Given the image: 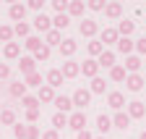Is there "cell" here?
Wrapping results in <instances>:
<instances>
[{
    "label": "cell",
    "instance_id": "6da1fadb",
    "mask_svg": "<svg viewBox=\"0 0 146 139\" xmlns=\"http://www.w3.org/2000/svg\"><path fill=\"white\" fill-rule=\"evenodd\" d=\"M70 100H73V108L86 110V105L91 102V92H89V89H84V87H78V89L70 95Z\"/></svg>",
    "mask_w": 146,
    "mask_h": 139
},
{
    "label": "cell",
    "instance_id": "7a4b0ae2",
    "mask_svg": "<svg viewBox=\"0 0 146 139\" xmlns=\"http://www.w3.org/2000/svg\"><path fill=\"white\" fill-rule=\"evenodd\" d=\"M68 129H73V131H84L86 129V113L84 110H73L70 115H68Z\"/></svg>",
    "mask_w": 146,
    "mask_h": 139
},
{
    "label": "cell",
    "instance_id": "3957f363",
    "mask_svg": "<svg viewBox=\"0 0 146 139\" xmlns=\"http://www.w3.org/2000/svg\"><path fill=\"white\" fill-rule=\"evenodd\" d=\"M143 87H146V81H143L141 74H128V76H125V89H128V92H141Z\"/></svg>",
    "mask_w": 146,
    "mask_h": 139
},
{
    "label": "cell",
    "instance_id": "277c9868",
    "mask_svg": "<svg viewBox=\"0 0 146 139\" xmlns=\"http://www.w3.org/2000/svg\"><path fill=\"white\" fill-rule=\"evenodd\" d=\"M117 40H120V34H117V29H115V26H107V29H102V37H99V42L104 45V50H107L110 45H117Z\"/></svg>",
    "mask_w": 146,
    "mask_h": 139
},
{
    "label": "cell",
    "instance_id": "5b68a950",
    "mask_svg": "<svg viewBox=\"0 0 146 139\" xmlns=\"http://www.w3.org/2000/svg\"><path fill=\"white\" fill-rule=\"evenodd\" d=\"M78 32H81V37L94 40V34L99 32V26H97V21H94V19H84V21L78 24Z\"/></svg>",
    "mask_w": 146,
    "mask_h": 139
},
{
    "label": "cell",
    "instance_id": "8992f818",
    "mask_svg": "<svg viewBox=\"0 0 146 139\" xmlns=\"http://www.w3.org/2000/svg\"><path fill=\"white\" fill-rule=\"evenodd\" d=\"M125 108H128L125 113L131 115V121H133V118H143V115H146V102H141V100H133V102H128Z\"/></svg>",
    "mask_w": 146,
    "mask_h": 139
},
{
    "label": "cell",
    "instance_id": "52a82bcc",
    "mask_svg": "<svg viewBox=\"0 0 146 139\" xmlns=\"http://www.w3.org/2000/svg\"><path fill=\"white\" fill-rule=\"evenodd\" d=\"M60 74H63V79H76V76L81 74V63H76V60H65L63 68H60Z\"/></svg>",
    "mask_w": 146,
    "mask_h": 139
},
{
    "label": "cell",
    "instance_id": "ba28073f",
    "mask_svg": "<svg viewBox=\"0 0 146 139\" xmlns=\"http://www.w3.org/2000/svg\"><path fill=\"white\" fill-rule=\"evenodd\" d=\"M63 74H60V68H50L47 71V76H44V84L47 87H52V89H58V87H63Z\"/></svg>",
    "mask_w": 146,
    "mask_h": 139
},
{
    "label": "cell",
    "instance_id": "9c48e42d",
    "mask_svg": "<svg viewBox=\"0 0 146 139\" xmlns=\"http://www.w3.org/2000/svg\"><path fill=\"white\" fill-rule=\"evenodd\" d=\"M81 74H84V76H89V79H97V76H99V63H97L94 58L84 60V63H81Z\"/></svg>",
    "mask_w": 146,
    "mask_h": 139
},
{
    "label": "cell",
    "instance_id": "30bf717a",
    "mask_svg": "<svg viewBox=\"0 0 146 139\" xmlns=\"http://www.w3.org/2000/svg\"><path fill=\"white\" fill-rule=\"evenodd\" d=\"M107 105L112 108V110H123V108L128 105V102H125V95H123V92H110V95H107Z\"/></svg>",
    "mask_w": 146,
    "mask_h": 139
},
{
    "label": "cell",
    "instance_id": "8fae6325",
    "mask_svg": "<svg viewBox=\"0 0 146 139\" xmlns=\"http://www.w3.org/2000/svg\"><path fill=\"white\" fill-rule=\"evenodd\" d=\"M115 47H117V53H120V55H125V58H128V55H133V50H136V42H133L131 37H120Z\"/></svg>",
    "mask_w": 146,
    "mask_h": 139
},
{
    "label": "cell",
    "instance_id": "7c38bea8",
    "mask_svg": "<svg viewBox=\"0 0 146 139\" xmlns=\"http://www.w3.org/2000/svg\"><path fill=\"white\" fill-rule=\"evenodd\" d=\"M55 108H58V113L70 115V110H73V100L65 97V95H55Z\"/></svg>",
    "mask_w": 146,
    "mask_h": 139
},
{
    "label": "cell",
    "instance_id": "4fadbf2b",
    "mask_svg": "<svg viewBox=\"0 0 146 139\" xmlns=\"http://www.w3.org/2000/svg\"><path fill=\"white\" fill-rule=\"evenodd\" d=\"M76 50H78V42H76V40L65 37V40L60 42V55H63V58H68V60L73 58V53H76Z\"/></svg>",
    "mask_w": 146,
    "mask_h": 139
},
{
    "label": "cell",
    "instance_id": "5bb4252c",
    "mask_svg": "<svg viewBox=\"0 0 146 139\" xmlns=\"http://www.w3.org/2000/svg\"><path fill=\"white\" fill-rule=\"evenodd\" d=\"M104 16H107L110 21H120L123 19V5L120 3H107L104 5Z\"/></svg>",
    "mask_w": 146,
    "mask_h": 139
},
{
    "label": "cell",
    "instance_id": "9a60e30c",
    "mask_svg": "<svg viewBox=\"0 0 146 139\" xmlns=\"http://www.w3.org/2000/svg\"><path fill=\"white\" fill-rule=\"evenodd\" d=\"M141 66H143V60H141L138 55H128V58H125V63H123L125 74H138V71H141Z\"/></svg>",
    "mask_w": 146,
    "mask_h": 139
},
{
    "label": "cell",
    "instance_id": "2e32d148",
    "mask_svg": "<svg viewBox=\"0 0 146 139\" xmlns=\"http://www.w3.org/2000/svg\"><path fill=\"white\" fill-rule=\"evenodd\" d=\"M115 29H117V34H120V37H131V34L136 32V21H131V19H120Z\"/></svg>",
    "mask_w": 146,
    "mask_h": 139
},
{
    "label": "cell",
    "instance_id": "e0dca14e",
    "mask_svg": "<svg viewBox=\"0 0 146 139\" xmlns=\"http://www.w3.org/2000/svg\"><path fill=\"white\" fill-rule=\"evenodd\" d=\"M18 68H21L24 76H29V74L36 71V60H34L31 55H24V58H18Z\"/></svg>",
    "mask_w": 146,
    "mask_h": 139
},
{
    "label": "cell",
    "instance_id": "ac0fdd59",
    "mask_svg": "<svg viewBox=\"0 0 146 139\" xmlns=\"http://www.w3.org/2000/svg\"><path fill=\"white\" fill-rule=\"evenodd\" d=\"M60 42H63V32H58V29H50L47 34H44V45L52 50V47H60Z\"/></svg>",
    "mask_w": 146,
    "mask_h": 139
},
{
    "label": "cell",
    "instance_id": "d6986e66",
    "mask_svg": "<svg viewBox=\"0 0 146 139\" xmlns=\"http://www.w3.org/2000/svg\"><path fill=\"white\" fill-rule=\"evenodd\" d=\"M8 16H11L16 24L24 21V19H26V5H24V3H13V5L8 8Z\"/></svg>",
    "mask_w": 146,
    "mask_h": 139
},
{
    "label": "cell",
    "instance_id": "ffe728a7",
    "mask_svg": "<svg viewBox=\"0 0 146 139\" xmlns=\"http://www.w3.org/2000/svg\"><path fill=\"white\" fill-rule=\"evenodd\" d=\"M34 29L47 34V32L52 29V19H50V16H44V13H36V19H34Z\"/></svg>",
    "mask_w": 146,
    "mask_h": 139
},
{
    "label": "cell",
    "instance_id": "44dd1931",
    "mask_svg": "<svg viewBox=\"0 0 146 139\" xmlns=\"http://www.w3.org/2000/svg\"><path fill=\"white\" fill-rule=\"evenodd\" d=\"M112 126H115V129H123V131H125L128 126H131V115H128L125 110H117V113L112 115Z\"/></svg>",
    "mask_w": 146,
    "mask_h": 139
},
{
    "label": "cell",
    "instance_id": "7402d4cb",
    "mask_svg": "<svg viewBox=\"0 0 146 139\" xmlns=\"http://www.w3.org/2000/svg\"><path fill=\"white\" fill-rule=\"evenodd\" d=\"M36 100H39V105L42 102H55V89L47 87V84H42L39 89H36Z\"/></svg>",
    "mask_w": 146,
    "mask_h": 139
},
{
    "label": "cell",
    "instance_id": "603a6c76",
    "mask_svg": "<svg viewBox=\"0 0 146 139\" xmlns=\"http://www.w3.org/2000/svg\"><path fill=\"white\" fill-rule=\"evenodd\" d=\"M84 11H86V3H84V0H70V3H68V16H70V19L84 16Z\"/></svg>",
    "mask_w": 146,
    "mask_h": 139
},
{
    "label": "cell",
    "instance_id": "cb8c5ba5",
    "mask_svg": "<svg viewBox=\"0 0 146 139\" xmlns=\"http://www.w3.org/2000/svg\"><path fill=\"white\" fill-rule=\"evenodd\" d=\"M86 53H89L91 58L97 60V58H99V55L104 53V45H102L99 40H89V42H86Z\"/></svg>",
    "mask_w": 146,
    "mask_h": 139
},
{
    "label": "cell",
    "instance_id": "d4e9b609",
    "mask_svg": "<svg viewBox=\"0 0 146 139\" xmlns=\"http://www.w3.org/2000/svg\"><path fill=\"white\" fill-rule=\"evenodd\" d=\"M8 95H11V97H18V100L26 97V84H24V81H11V84H8Z\"/></svg>",
    "mask_w": 146,
    "mask_h": 139
},
{
    "label": "cell",
    "instance_id": "484cf974",
    "mask_svg": "<svg viewBox=\"0 0 146 139\" xmlns=\"http://www.w3.org/2000/svg\"><path fill=\"white\" fill-rule=\"evenodd\" d=\"M3 55H5L8 60H16V58H21V45H18V42H8V45L3 47Z\"/></svg>",
    "mask_w": 146,
    "mask_h": 139
},
{
    "label": "cell",
    "instance_id": "4316f807",
    "mask_svg": "<svg viewBox=\"0 0 146 139\" xmlns=\"http://www.w3.org/2000/svg\"><path fill=\"white\" fill-rule=\"evenodd\" d=\"M97 63H99V68H112V66H117V63H115V53H112V50H104V53L97 58Z\"/></svg>",
    "mask_w": 146,
    "mask_h": 139
},
{
    "label": "cell",
    "instance_id": "83f0119b",
    "mask_svg": "<svg viewBox=\"0 0 146 139\" xmlns=\"http://www.w3.org/2000/svg\"><path fill=\"white\" fill-rule=\"evenodd\" d=\"M70 26V16L68 13H58L52 19V29H58V32H63V29H68Z\"/></svg>",
    "mask_w": 146,
    "mask_h": 139
},
{
    "label": "cell",
    "instance_id": "f1b7e54d",
    "mask_svg": "<svg viewBox=\"0 0 146 139\" xmlns=\"http://www.w3.org/2000/svg\"><path fill=\"white\" fill-rule=\"evenodd\" d=\"M0 124L3 126H16V110L13 108H3L0 110Z\"/></svg>",
    "mask_w": 146,
    "mask_h": 139
},
{
    "label": "cell",
    "instance_id": "f546056e",
    "mask_svg": "<svg viewBox=\"0 0 146 139\" xmlns=\"http://www.w3.org/2000/svg\"><path fill=\"white\" fill-rule=\"evenodd\" d=\"M97 129H99V134H110V129H112V118H110V115H97Z\"/></svg>",
    "mask_w": 146,
    "mask_h": 139
},
{
    "label": "cell",
    "instance_id": "4dcf8cb0",
    "mask_svg": "<svg viewBox=\"0 0 146 139\" xmlns=\"http://www.w3.org/2000/svg\"><path fill=\"white\" fill-rule=\"evenodd\" d=\"M89 92H91V95H104V92H107V81H104L102 76L91 79V87H89Z\"/></svg>",
    "mask_w": 146,
    "mask_h": 139
},
{
    "label": "cell",
    "instance_id": "1f68e13d",
    "mask_svg": "<svg viewBox=\"0 0 146 139\" xmlns=\"http://www.w3.org/2000/svg\"><path fill=\"white\" fill-rule=\"evenodd\" d=\"M42 45H44V42H42L39 37H34V34H31V37H26V40H24V47L29 50V53H31V55H34V53H36V50H39Z\"/></svg>",
    "mask_w": 146,
    "mask_h": 139
},
{
    "label": "cell",
    "instance_id": "d6a6232c",
    "mask_svg": "<svg viewBox=\"0 0 146 139\" xmlns=\"http://www.w3.org/2000/svg\"><path fill=\"white\" fill-rule=\"evenodd\" d=\"M13 37H31V26H29L26 21H18V24L13 26Z\"/></svg>",
    "mask_w": 146,
    "mask_h": 139
},
{
    "label": "cell",
    "instance_id": "836d02e7",
    "mask_svg": "<svg viewBox=\"0 0 146 139\" xmlns=\"http://www.w3.org/2000/svg\"><path fill=\"white\" fill-rule=\"evenodd\" d=\"M24 84H26V89H29V87H36V89H39V87H42V74H29V76H24Z\"/></svg>",
    "mask_w": 146,
    "mask_h": 139
},
{
    "label": "cell",
    "instance_id": "e575fe53",
    "mask_svg": "<svg viewBox=\"0 0 146 139\" xmlns=\"http://www.w3.org/2000/svg\"><path fill=\"white\" fill-rule=\"evenodd\" d=\"M63 126H68V115H65V113H55V115H52V129L60 131Z\"/></svg>",
    "mask_w": 146,
    "mask_h": 139
},
{
    "label": "cell",
    "instance_id": "d590c367",
    "mask_svg": "<svg viewBox=\"0 0 146 139\" xmlns=\"http://www.w3.org/2000/svg\"><path fill=\"white\" fill-rule=\"evenodd\" d=\"M125 68L123 66H112V68H110V79H112V81H125Z\"/></svg>",
    "mask_w": 146,
    "mask_h": 139
},
{
    "label": "cell",
    "instance_id": "8d00e7d4",
    "mask_svg": "<svg viewBox=\"0 0 146 139\" xmlns=\"http://www.w3.org/2000/svg\"><path fill=\"white\" fill-rule=\"evenodd\" d=\"M21 105L26 110H36L39 108V100H36V95H26V97H21Z\"/></svg>",
    "mask_w": 146,
    "mask_h": 139
},
{
    "label": "cell",
    "instance_id": "74e56055",
    "mask_svg": "<svg viewBox=\"0 0 146 139\" xmlns=\"http://www.w3.org/2000/svg\"><path fill=\"white\" fill-rule=\"evenodd\" d=\"M0 40H3L5 45H8V42H13V26H8V24H0Z\"/></svg>",
    "mask_w": 146,
    "mask_h": 139
},
{
    "label": "cell",
    "instance_id": "f35d334b",
    "mask_svg": "<svg viewBox=\"0 0 146 139\" xmlns=\"http://www.w3.org/2000/svg\"><path fill=\"white\" fill-rule=\"evenodd\" d=\"M50 53H52V50H50L47 45H42V47L36 50V53H34L31 58H34V60H47V58H50Z\"/></svg>",
    "mask_w": 146,
    "mask_h": 139
},
{
    "label": "cell",
    "instance_id": "ab89813d",
    "mask_svg": "<svg viewBox=\"0 0 146 139\" xmlns=\"http://www.w3.org/2000/svg\"><path fill=\"white\" fill-rule=\"evenodd\" d=\"M39 126H34V124H26V139H39Z\"/></svg>",
    "mask_w": 146,
    "mask_h": 139
},
{
    "label": "cell",
    "instance_id": "60d3db41",
    "mask_svg": "<svg viewBox=\"0 0 146 139\" xmlns=\"http://www.w3.org/2000/svg\"><path fill=\"white\" fill-rule=\"evenodd\" d=\"M55 13H68V0H52Z\"/></svg>",
    "mask_w": 146,
    "mask_h": 139
},
{
    "label": "cell",
    "instance_id": "b9f144b4",
    "mask_svg": "<svg viewBox=\"0 0 146 139\" xmlns=\"http://www.w3.org/2000/svg\"><path fill=\"white\" fill-rule=\"evenodd\" d=\"M13 136L16 139H26V124H16L13 126Z\"/></svg>",
    "mask_w": 146,
    "mask_h": 139
},
{
    "label": "cell",
    "instance_id": "7bdbcfd3",
    "mask_svg": "<svg viewBox=\"0 0 146 139\" xmlns=\"http://www.w3.org/2000/svg\"><path fill=\"white\" fill-rule=\"evenodd\" d=\"M26 8H31V11H36V13H44V0H29Z\"/></svg>",
    "mask_w": 146,
    "mask_h": 139
},
{
    "label": "cell",
    "instance_id": "ee69618b",
    "mask_svg": "<svg viewBox=\"0 0 146 139\" xmlns=\"http://www.w3.org/2000/svg\"><path fill=\"white\" fill-rule=\"evenodd\" d=\"M104 5H107L104 0H89V3H86L89 11H104Z\"/></svg>",
    "mask_w": 146,
    "mask_h": 139
},
{
    "label": "cell",
    "instance_id": "f6af8a7d",
    "mask_svg": "<svg viewBox=\"0 0 146 139\" xmlns=\"http://www.w3.org/2000/svg\"><path fill=\"white\" fill-rule=\"evenodd\" d=\"M136 53H138V58L146 55V37H141V40L136 42Z\"/></svg>",
    "mask_w": 146,
    "mask_h": 139
},
{
    "label": "cell",
    "instance_id": "bcb514c9",
    "mask_svg": "<svg viewBox=\"0 0 146 139\" xmlns=\"http://www.w3.org/2000/svg\"><path fill=\"white\" fill-rule=\"evenodd\" d=\"M26 121L29 124H36V121H39V108L36 110H26Z\"/></svg>",
    "mask_w": 146,
    "mask_h": 139
},
{
    "label": "cell",
    "instance_id": "7dc6e473",
    "mask_svg": "<svg viewBox=\"0 0 146 139\" xmlns=\"http://www.w3.org/2000/svg\"><path fill=\"white\" fill-rule=\"evenodd\" d=\"M11 76V66L8 63H0V79H8Z\"/></svg>",
    "mask_w": 146,
    "mask_h": 139
},
{
    "label": "cell",
    "instance_id": "c3c4849f",
    "mask_svg": "<svg viewBox=\"0 0 146 139\" xmlns=\"http://www.w3.org/2000/svg\"><path fill=\"white\" fill-rule=\"evenodd\" d=\"M42 139H60V136H58V131H55V129H50V131L42 134Z\"/></svg>",
    "mask_w": 146,
    "mask_h": 139
},
{
    "label": "cell",
    "instance_id": "681fc988",
    "mask_svg": "<svg viewBox=\"0 0 146 139\" xmlns=\"http://www.w3.org/2000/svg\"><path fill=\"white\" fill-rule=\"evenodd\" d=\"M78 139H94V134H91V131H86V129H84V131H78Z\"/></svg>",
    "mask_w": 146,
    "mask_h": 139
},
{
    "label": "cell",
    "instance_id": "f907efd6",
    "mask_svg": "<svg viewBox=\"0 0 146 139\" xmlns=\"http://www.w3.org/2000/svg\"><path fill=\"white\" fill-rule=\"evenodd\" d=\"M138 139H146V129H143V131H141V134H138Z\"/></svg>",
    "mask_w": 146,
    "mask_h": 139
},
{
    "label": "cell",
    "instance_id": "816d5d0a",
    "mask_svg": "<svg viewBox=\"0 0 146 139\" xmlns=\"http://www.w3.org/2000/svg\"><path fill=\"white\" fill-rule=\"evenodd\" d=\"M94 139H107V136H94Z\"/></svg>",
    "mask_w": 146,
    "mask_h": 139
},
{
    "label": "cell",
    "instance_id": "f5cc1de1",
    "mask_svg": "<svg viewBox=\"0 0 146 139\" xmlns=\"http://www.w3.org/2000/svg\"><path fill=\"white\" fill-rule=\"evenodd\" d=\"M143 81H146V76H143Z\"/></svg>",
    "mask_w": 146,
    "mask_h": 139
}]
</instances>
